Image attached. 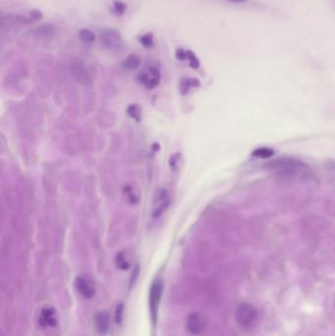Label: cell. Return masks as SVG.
Segmentation results:
<instances>
[{
	"label": "cell",
	"mask_w": 335,
	"mask_h": 336,
	"mask_svg": "<svg viewBox=\"0 0 335 336\" xmlns=\"http://www.w3.org/2000/svg\"><path fill=\"white\" fill-rule=\"evenodd\" d=\"M79 35H80L81 40L84 41V42H86V43H93L96 40V35H95V34L92 31L88 30V29H82L80 31Z\"/></svg>",
	"instance_id": "cell-15"
},
{
	"label": "cell",
	"mask_w": 335,
	"mask_h": 336,
	"mask_svg": "<svg viewBox=\"0 0 335 336\" xmlns=\"http://www.w3.org/2000/svg\"><path fill=\"white\" fill-rule=\"evenodd\" d=\"M230 2H234V3H241V2H245L247 0H228Z\"/></svg>",
	"instance_id": "cell-24"
},
{
	"label": "cell",
	"mask_w": 335,
	"mask_h": 336,
	"mask_svg": "<svg viewBox=\"0 0 335 336\" xmlns=\"http://www.w3.org/2000/svg\"><path fill=\"white\" fill-rule=\"evenodd\" d=\"M200 85V82L196 79H185L182 81L181 86H180V91L182 92L183 95H185L191 87H197Z\"/></svg>",
	"instance_id": "cell-13"
},
{
	"label": "cell",
	"mask_w": 335,
	"mask_h": 336,
	"mask_svg": "<svg viewBox=\"0 0 335 336\" xmlns=\"http://www.w3.org/2000/svg\"><path fill=\"white\" fill-rule=\"evenodd\" d=\"M175 55H176L177 59H179V60H185V59H187V51H185L182 48H178L176 50V52H175Z\"/></svg>",
	"instance_id": "cell-22"
},
{
	"label": "cell",
	"mask_w": 335,
	"mask_h": 336,
	"mask_svg": "<svg viewBox=\"0 0 335 336\" xmlns=\"http://www.w3.org/2000/svg\"><path fill=\"white\" fill-rule=\"evenodd\" d=\"M168 194L166 191L160 192L158 199L155 200V203H154V208H153V216L155 218L160 217L161 214L165 211V209L167 208L168 205Z\"/></svg>",
	"instance_id": "cell-8"
},
{
	"label": "cell",
	"mask_w": 335,
	"mask_h": 336,
	"mask_svg": "<svg viewBox=\"0 0 335 336\" xmlns=\"http://www.w3.org/2000/svg\"><path fill=\"white\" fill-rule=\"evenodd\" d=\"M268 169L275 171L277 174L285 177L298 176L307 172L309 167L299 160L291 158H281L269 162L266 166Z\"/></svg>",
	"instance_id": "cell-1"
},
{
	"label": "cell",
	"mask_w": 335,
	"mask_h": 336,
	"mask_svg": "<svg viewBox=\"0 0 335 336\" xmlns=\"http://www.w3.org/2000/svg\"><path fill=\"white\" fill-rule=\"evenodd\" d=\"M140 42L145 46V47H153L155 45V41H154V34H151V33H148V34H144L142 35L140 38H139Z\"/></svg>",
	"instance_id": "cell-16"
},
{
	"label": "cell",
	"mask_w": 335,
	"mask_h": 336,
	"mask_svg": "<svg viewBox=\"0 0 335 336\" xmlns=\"http://www.w3.org/2000/svg\"><path fill=\"white\" fill-rule=\"evenodd\" d=\"M161 72L157 67L149 66L138 76L139 82L148 90L155 89L161 82Z\"/></svg>",
	"instance_id": "cell-4"
},
{
	"label": "cell",
	"mask_w": 335,
	"mask_h": 336,
	"mask_svg": "<svg viewBox=\"0 0 335 336\" xmlns=\"http://www.w3.org/2000/svg\"><path fill=\"white\" fill-rule=\"evenodd\" d=\"M164 291V282L162 279H156L150 289V296H149V306L151 312V318L154 326H156L158 317H159V309L160 304L162 301V295Z\"/></svg>",
	"instance_id": "cell-2"
},
{
	"label": "cell",
	"mask_w": 335,
	"mask_h": 336,
	"mask_svg": "<svg viewBox=\"0 0 335 336\" xmlns=\"http://www.w3.org/2000/svg\"><path fill=\"white\" fill-rule=\"evenodd\" d=\"M101 40L103 45L110 49H116L122 44V37L114 30H104L101 34Z\"/></svg>",
	"instance_id": "cell-6"
},
{
	"label": "cell",
	"mask_w": 335,
	"mask_h": 336,
	"mask_svg": "<svg viewBox=\"0 0 335 336\" xmlns=\"http://www.w3.org/2000/svg\"><path fill=\"white\" fill-rule=\"evenodd\" d=\"M96 327L98 332L104 335L109 329V316L106 311H101L96 316Z\"/></svg>",
	"instance_id": "cell-9"
},
{
	"label": "cell",
	"mask_w": 335,
	"mask_h": 336,
	"mask_svg": "<svg viewBox=\"0 0 335 336\" xmlns=\"http://www.w3.org/2000/svg\"><path fill=\"white\" fill-rule=\"evenodd\" d=\"M128 112H129V115L132 116L134 119L140 120V118H141V110H140V107L138 105L132 104L128 108Z\"/></svg>",
	"instance_id": "cell-20"
},
{
	"label": "cell",
	"mask_w": 335,
	"mask_h": 336,
	"mask_svg": "<svg viewBox=\"0 0 335 336\" xmlns=\"http://www.w3.org/2000/svg\"><path fill=\"white\" fill-rule=\"evenodd\" d=\"M207 325L205 316L201 313H192L187 319V330L192 335H200Z\"/></svg>",
	"instance_id": "cell-5"
},
{
	"label": "cell",
	"mask_w": 335,
	"mask_h": 336,
	"mask_svg": "<svg viewBox=\"0 0 335 336\" xmlns=\"http://www.w3.org/2000/svg\"><path fill=\"white\" fill-rule=\"evenodd\" d=\"M187 59L189 60L191 67L194 69L200 67V61L192 50H187Z\"/></svg>",
	"instance_id": "cell-19"
},
{
	"label": "cell",
	"mask_w": 335,
	"mask_h": 336,
	"mask_svg": "<svg viewBox=\"0 0 335 336\" xmlns=\"http://www.w3.org/2000/svg\"><path fill=\"white\" fill-rule=\"evenodd\" d=\"M38 322L43 327H54L56 325V320L54 319L53 310L49 308L43 309L41 311V315Z\"/></svg>",
	"instance_id": "cell-10"
},
{
	"label": "cell",
	"mask_w": 335,
	"mask_h": 336,
	"mask_svg": "<svg viewBox=\"0 0 335 336\" xmlns=\"http://www.w3.org/2000/svg\"><path fill=\"white\" fill-rule=\"evenodd\" d=\"M126 10H127V5L125 3H123L122 1L115 0L113 2V12L116 15L122 16V15H124V13H125Z\"/></svg>",
	"instance_id": "cell-17"
},
{
	"label": "cell",
	"mask_w": 335,
	"mask_h": 336,
	"mask_svg": "<svg viewBox=\"0 0 335 336\" xmlns=\"http://www.w3.org/2000/svg\"><path fill=\"white\" fill-rule=\"evenodd\" d=\"M116 265L117 267L120 269H123V270H126V269H129V263L127 262L126 258H125V255L123 253H119L117 256H116Z\"/></svg>",
	"instance_id": "cell-18"
},
{
	"label": "cell",
	"mask_w": 335,
	"mask_h": 336,
	"mask_svg": "<svg viewBox=\"0 0 335 336\" xmlns=\"http://www.w3.org/2000/svg\"><path fill=\"white\" fill-rule=\"evenodd\" d=\"M139 65H140V58L135 54L128 56L127 59L123 63L124 68L128 70H134L136 68L139 67Z\"/></svg>",
	"instance_id": "cell-14"
},
{
	"label": "cell",
	"mask_w": 335,
	"mask_h": 336,
	"mask_svg": "<svg viewBox=\"0 0 335 336\" xmlns=\"http://www.w3.org/2000/svg\"><path fill=\"white\" fill-rule=\"evenodd\" d=\"M139 272H140V269H139V266H137V268H136V269L134 270V272H133V275H132V279H131V284H133V283H135V281H136V278L138 277V275H139Z\"/></svg>",
	"instance_id": "cell-23"
},
{
	"label": "cell",
	"mask_w": 335,
	"mask_h": 336,
	"mask_svg": "<svg viewBox=\"0 0 335 336\" xmlns=\"http://www.w3.org/2000/svg\"><path fill=\"white\" fill-rule=\"evenodd\" d=\"M123 321V305L119 304L117 305L116 311H115V322L117 324H121Z\"/></svg>",
	"instance_id": "cell-21"
},
{
	"label": "cell",
	"mask_w": 335,
	"mask_h": 336,
	"mask_svg": "<svg viewBox=\"0 0 335 336\" xmlns=\"http://www.w3.org/2000/svg\"><path fill=\"white\" fill-rule=\"evenodd\" d=\"M76 287L78 292L86 299H91L95 295V289L93 286L82 276H78L76 278Z\"/></svg>",
	"instance_id": "cell-7"
},
{
	"label": "cell",
	"mask_w": 335,
	"mask_h": 336,
	"mask_svg": "<svg viewBox=\"0 0 335 336\" xmlns=\"http://www.w3.org/2000/svg\"><path fill=\"white\" fill-rule=\"evenodd\" d=\"M54 27L51 25H42L36 29V35L40 38H49L54 34Z\"/></svg>",
	"instance_id": "cell-11"
},
{
	"label": "cell",
	"mask_w": 335,
	"mask_h": 336,
	"mask_svg": "<svg viewBox=\"0 0 335 336\" xmlns=\"http://www.w3.org/2000/svg\"><path fill=\"white\" fill-rule=\"evenodd\" d=\"M274 155L273 150L268 149V148H259L257 150H255L252 154L253 157L258 158V159H262V160H268L269 158H271Z\"/></svg>",
	"instance_id": "cell-12"
},
{
	"label": "cell",
	"mask_w": 335,
	"mask_h": 336,
	"mask_svg": "<svg viewBox=\"0 0 335 336\" xmlns=\"http://www.w3.org/2000/svg\"><path fill=\"white\" fill-rule=\"evenodd\" d=\"M236 319L238 324L246 330L253 328L258 320V311L254 306L248 303L241 304L236 312Z\"/></svg>",
	"instance_id": "cell-3"
}]
</instances>
